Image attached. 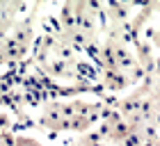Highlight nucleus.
<instances>
[{"mask_svg":"<svg viewBox=\"0 0 160 146\" xmlns=\"http://www.w3.org/2000/svg\"><path fill=\"white\" fill-rule=\"evenodd\" d=\"M105 112L108 105L101 96L89 98L87 94L85 96H53L39 100L32 107L28 126H32V130H39L48 137H78L92 133L103 121Z\"/></svg>","mask_w":160,"mask_h":146,"instance_id":"nucleus-1","label":"nucleus"},{"mask_svg":"<svg viewBox=\"0 0 160 146\" xmlns=\"http://www.w3.org/2000/svg\"><path fill=\"white\" fill-rule=\"evenodd\" d=\"M55 27L62 36L96 62V53L103 41V9L98 2H82V0H69V2L53 7Z\"/></svg>","mask_w":160,"mask_h":146,"instance_id":"nucleus-2","label":"nucleus"},{"mask_svg":"<svg viewBox=\"0 0 160 146\" xmlns=\"http://www.w3.org/2000/svg\"><path fill=\"white\" fill-rule=\"evenodd\" d=\"M18 116L9 107H0V146H14L18 135Z\"/></svg>","mask_w":160,"mask_h":146,"instance_id":"nucleus-3","label":"nucleus"},{"mask_svg":"<svg viewBox=\"0 0 160 146\" xmlns=\"http://www.w3.org/2000/svg\"><path fill=\"white\" fill-rule=\"evenodd\" d=\"M14 146H46L39 137H34L30 133H25V130H21V133L16 135V142H14Z\"/></svg>","mask_w":160,"mask_h":146,"instance_id":"nucleus-4","label":"nucleus"}]
</instances>
